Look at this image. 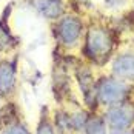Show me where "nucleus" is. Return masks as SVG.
I'll list each match as a JSON object with an SVG mask.
<instances>
[{
    "mask_svg": "<svg viewBox=\"0 0 134 134\" xmlns=\"http://www.w3.org/2000/svg\"><path fill=\"white\" fill-rule=\"evenodd\" d=\"M14 45V39L8 28L0 22V51H6Z\"/></svg>",
    "mask_w": 134,
    "mask_h": 134,
    "instance_id": "9d476101",
    "label": "nucleus"
},
{
    "mask_svg": "<svg viewBox=\"0 0 134 134\" xmlns=\"http://www.w3.org/2000/svg\"><path fill=\"white\" fill-rule=\"evenodd\" d=\"M36 8L45 17H48V19H57L62 14L63 2L62 0H37L36 2Z\"/></svg>",
    "mask_w": 134,
    "mask_h": 134,
    "instance_id": "0eeeda50",
    "label": "nucleus"
},
{
    "mask_svg": "<svg viewBox=\"0 0 134 134\" xmlns=\"http://www.w3.org/2000/svg\"><path fill=\"white\" fill-rule=\"evenodd\" d=\"M3 134H29L28 128L22 123H11L5 128Z\"/></svg>",
    "mask_w": 134,
    "mask_h": 134,
    "instance_id": "9b49d317",
    "label": "nucleus"
},
{
    "mask_svg": "<svg viewBox=\"0 0 134 134\" xmlns=\"http://www.w3.org/2000/svg\"><path fill=\"white\" fill-rule=\"evenodd\" d=\"M82 34V22L79 17L74 15H65L59 22V37L63 45L72 46L76 45Z\"/></svg>",
    "mask_w": 134,
    "mask_h": 134,
    "instance_id": "7ed1b4c3",
    "label": "nucleus"
},
{
    "mask_svg": "<svg viewBox=\"0 0 134 134\" xmlns=\"http://www.w3.org/2000/svg\"><path fill=\"white\" fill-rule=\"evenodd\" d=\"M85 48H86L88 54L96 60L107 57L108 54L111 53V48H113V40H111L109 32L100 26L91 28L88 31Z\"/></svg>",
    "mask_w": 134,
    "mask_h": 134,
    "instance_id": "f257e3e1",
    "label": "nucleus"
},
{
    "mask_svg": "<svg viewBox=\"0 0 134 134\" xmlns=\"http://www.w3.org/2000/svg\"><path fill=\"white\" fill-rule=\"evenodd\" d=\"M128 91L130 88L123 82L117 80V79H105L99 85L97 96L107 105H117L128 96Z\"/></svg>",
    "mask_w": 134,
    "mask_h": 134,
    "instance_id": "f03ea898",
    "label": "nucleus"
},
{
    "mask_svg": "<svg viewBox=\"0 0 134 134\" xmlns=\"http://www.w3.org/2000/svg\"><path fill=\"white\" fill-rule=\"evenodd\" d=\"M77 79L80 83V88L83 91L85 99H91V88H93V77H91V72L88 68H82L80 71L77 72Z\"/></svg>",
    "mask_w": 134,
    "mask_h": 134,
    "instance_id": "6e6552de",
    "label": "nucleus"
},
{
    "mask_svg": "<svg viewBox=\"0 0 134 134\" xmlns=\"http://www.w3.org/2000/svg\"><path fill=\"white\" fill-rule=\"evenodd\" d=\"M37 134H55V131H54L53 125L49 123V120L48 119H42L40 123H39V128H37Z\"/></svg>",
    "mask_w": 134,
    "mask_h": 134,
    "instance_id": "f8f14e48",
    "label": "nucleus"
},
{
    "mask_svg": "<svg viewBox=\"0 0 134 134\" xmlns=\"http://www.w3.org/2000/svg\"><path fill=\"white\" fill-rule=\"evenodd\" d=\"M113 71L120 79L134 80V54H123L113 63Z\"/></svg>",
    "mask_w": 134,
    "mask_h": 134,
    "instance_id": "39448f33",
    "label": "nucleus"
},
{
    "mask_svg": "<svg viewBox=\"0 0 134 134\" xmlns=\"http://www.w3.org/2000/svg\"><path fill=\"white\" fill-rule=\"evenodd\" d=\"M85 133L86 134H107V128H105V122L103 119L93 116L90 119H86L85 123Z\"/></svg>",
    "mask_w": 134,
    "mask_h": 134,
    "instance_id": "1a4fd4ad",
    "label": "nucleus"
},
{
    "mask_svg": "<svg viewBox=\"0 0 134 134\" xmlns=\"http://www.w3.org/2000/svg\"><path fill=\"white\" fill-rule=\"evenodd\" d=\"M14 83H15V72L9 62H2L0 63V94L8 96L13 91Z\"/></svg>",
    "mask_w": 134,
    "mask_h": 134,
    "instance_id": "423d86ee",
    "label": "nucleus"
},
{
    "mask_svg": "<svg viewBox=\"0 0 134 134\" xmlns=\"http://www.w3.org/2000/svg\"><path fill=\"white\" fill-rule=\"evenodd\" d=\"M107 122L113 130H126L134 122V107L116 105L107 113Z\"/></svg>",
    "mask_w": 134,
    "mask_h": 134,
    "instance_id": "20e7f679",
    "label": "nucleus"
}]
</instances>
